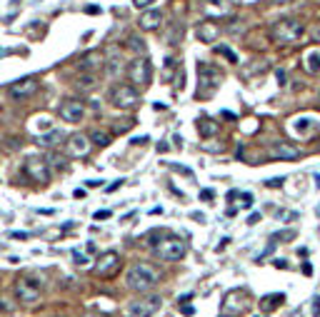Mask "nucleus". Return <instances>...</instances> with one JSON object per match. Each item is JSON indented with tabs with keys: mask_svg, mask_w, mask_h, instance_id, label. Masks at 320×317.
<instances>
[{
	"mask_svg": "<svg viewBox=\"0 0 320 317\" xmlns=\"http://www.w3.org/2000/svg\"><path fill=\"white\" fill-rule=\"evenodd\" d=\"M290 317H303V312H300V310H293V315Z\"/></svg>",
	"mask_w": 320,
	"mask_h": 317,
	"instance_id": "nucleus-52",
	"label": "nucleus"
},
{
	"mask_svg": "<svg viewBox=\"0 0 320 317\" xmlns=\"http://www.w3.org/2000/svg\"><path fill=\"white\" fill-rule=\"evenodd\" d=\"M180 312L185 317H190V315H195V307H193V305H185V307H180Z\"/></svg>",
	"mask_w": 320,
	"mask_h": 317,
	"instance_id": "nucleus-37",
	"label": "nucleus"
},
{
	"mask_svg": "<svg viewBox=\"0 0 320 317\" xmlns=\"http://www.w3.org/2000/svg\"><path fill=\"white\" fill-rule=\"evenodd\" d=\"M240 205H243V207H245V210H250V207H253V195H250V193H243V195H240Z\"/></svg>",
	"mask_w": 320,
	"mask_h": 317,
	"instance_id": "nucleus-30",
	"label": "nucleus"
},
{
	"mask_svg": "<svg viewBox=\"0 0 320 317\" xmlns=\"http://www.w3.org/2000/svg\"><path fill=\"white\" fill-rule=\"evenodd\" d=\"M173 143H175V147H183V138H180V135H175Z\"/></svg>",
	"mask_w": 320,
	"mask_h": 317,
	"instance_id": "nucleus-51",
	"label": "nucleus"
},
{
	"mask_svg": "<svg viewBox=\"0 0 320 317\" xmlns=\"http://www.w3.org/2000/svg\"><path fill=\"white\" fill-rule=\"evenodd\" d=\"M63 140V135H60L58 130H53V133H48V135H43V138H38V145H43V147H55V145Z\"/></svg>",
	"mask_w": 320,
	"mask_h": 317,
	"instance_id": "nucleus-24",
	"label": "nucleus"
},
{
	"mask_svg": "<svg viewBox=\"0 0 320 317\" xmlns=\"http://www.w3.org/2000/svg\"><path fill=\"white\" fill-rule=\"evenodd\" d=\"M108 98H110V103H113L115 108H120V110H133V108L140 105V92L135 90V85H128V83L113 85L110 92H108Z\"/></svg>",
	"mask_w": 320,
	"mask_h": 317,
	"instance_id": "nucleus-5",
	"label": "nucleus"
},
{
	"mask_svg": "<svg viewBox=\"0 0 320 317\" xmlns=\"http://www.w3.org/2000/svg\"><path fill=\"white\" fill-rule=\"evenodd\" d=\"M155 0H133V5L138 8V10H146V8H150Z\"/></svg>",
	"mask_w": 320,
	"mask_h": 317,
	"instance_id": "nucleus-33",
	"label": "nucleus"
},
{
	"mask_svg": "<svg viewBox=\"0 0 320 317\" xmlns=\"http://www.w3.org/2000/svg\"><path fill=\"white\" fill-rule=\"evenodd\" d=\"M15 300L20 305H38V300L43 297V285L35 275H23L15 280Z\"/></svg>",
	"mask_w": 320,
	"mask_h": 317,
	"instance_id": "nucleus-4",
	"label": "nucleus"
},
{
	"mask_svg": "<svg viewBox=\"0 0 320 317\" xmlns=\"http://www.w3.org/2000/svg\"><path fill=\"white\" fill-rule=\"evenodd\" d=\"M270 157H280V160H298L300 157V147H295L293 143H273L270 147Z\"/></svg>",
	"mask_w": 320,
	"mask_h": 317,
	"instance_id": "nucleus-16",
	"label": "nucleus"
},
{
	"mask_svg": "<svg viewBox=\"0 0 320 317\" xmlns=\"http://www.w3.org/2000/svg\"><path fill=\"white\" fill-rule=\"evenodd\" d=\"M313 302H315V307H313V317H320V297H315Z\"/></svg>",
	"mask_w": 320,
	"mask_h": 317,
	"instance_id": "nucleus-43",
	"label": "nucleus"
},
{
	"mask_svg": "<svg viewBox=\"0 0 320 317\" xmlns=\"http://www.w3.org/2000/svg\"><path fill=\"white\" fill-rule=\"evenodd\" d=\"M128 78H130V83L135 87H148L150 80H153V65H150V60H148L146 55H143V58L138 55V58L128 65Z\"/></svg>",
	"mask_w": 320,
	"mask_h": 317,
	"instance_id": "nucleus-7",
	"label": "nucleus"
},
{
	"mask_svg": "<svg viewBox=\"0 0 320 317\" xmlns=\"http://www.w3.org/2000/svg\"><path fill=\"white\" fill-rule=\"evenodd\" d=\"M78 87H83V90L95 87V75H93V73H83V75L78 78Z\"/></svg>",
	"mask_w": 320,
	"mask_h": 317,
	"instance_id": "nucleus-28",
	"label": "nucleus"
},
{
	"mask_svg": "<svg viewBox=\"0 0 320 317\" xmlns=\"http://www.w3.org/2000/svg\"><path fill=\"white\" fill-rule=\"evenodd\" d=\"M248 307H250V302H248L245 292H243V290H230V292L225 295L223 305H220V315L223 317H238V315H243Z\"/></svg>",
	"mask_w": 320,
	"mask_h": 317,
	"instance_id": "nucleus-9",
	"label": "nucleus"
},
{
	"mask_svg": "<svg viewBox=\"0 0 320 317\" xmlns=\"http://www.w3.org/2000/svg\"><path fill=\"white\" fill-rule=\"evenodd\" d=\"M258 220H260V212H253V215L248 217V225H255Z\"/></svg>",
	"mask_w": 320,
	"mask_h": 317,
	"instance_id": "nucleus-42",
	"label": "nucleus"
},
{
	"mask_svg": "<svg viewBox=\"0 0 320 317\" xmlns=\"http://www.w3.org/2000/svg\"><path fill=\"white\" fill-rule=\"evenodd\" d=\"M218 35H220V25L213 23V20H205V23L198 25V40L200 43H215Z\"/></svg>",
	"mask_w": 320,
	"mask_h": 317,
	"instance_id": "nucleus-18",
	"label": "nucleus"
},
{
	"mask_svg": "<svg viewBox=\"0 0 320 317\" xmlns=\"http://www.w3.org/2000/svg\"><path fill=\"white\" fill-rule=\"evenodd\" d=\"M273 265H275V267H280V270H285V267H288V262H285V260H273Z\"/></svg>",
	"mask_w": 320,
	"mask_h": 317,
	"instance_id": "nucleus-45",
	"label": "nucleus"
},
{
	"mask_svg": "<svg viewBox=\"0 0 320 317\" xmlns=\"http://www.w3.org/2000/svg\"><path fill=\"white\" fill-rule=\"evenodd\" d=\"M123 182H125V180H115V182H113V185H108L105 190H108V193H115V190L120 187V185H123Z\"/></svg>",
	"mask_w": 320,
	"mask_h": 317,
	"instance_id": "nucleus-40",
	"label": "nucleus"
},
{
	"mask_svg": "<svg viewBox=\"0 0 320 317\" xmlns=\"http://www.w3.org/2000/svg\"><path fill=\"white\" fill-rule=\"evenodd\" d=\"M100 65H105V58H103V53L100 50H90L88 55L78 60V70L80 73H95Z\"/></svg>",
	"mask_w": 320,
	"mask_h": 317,
	"instance_id": "nucleus-17",
	"label": "nucleus"
},
{
	"mask_svg": "<svg viewBox=\"0 0 320 317\" xmlns=\"http://www.w3.org/2000/svg\"><path fill=\"white\" fill-rule=\"evenodd\" d=\"M125 285H128V290H133V292L146 295V292H150L155 285H160V270H158L155 265H150V262H135V265L125 272Z\"/></svg>",
	"mask_w": 320,
	"mask_h": 317,
	"instance_id": "nucleus-1",
	"label": "nucleus"
},
{
	"mask_svg": "<svg viewBox=\"0 0 320 317\" xmlns=\"http://www.w3.org/2000/svg\"><path fill=\"white\" fill-rule=\"evenodd\" d=\"M173 68H175V60L168 58V60H165V80H170V73H173Z\"/></svg>",
	"mask_w": 320,
	"mask_h": 317,
	"instance_id": "nucleus-34",
	"label": "nucleus"
},
{
	"mask_svg": "<svg viewBox=\"0 0 320 317\" xmlns=\"http://www.w3.org/2000/svg\"><path fill=\"white\" fill-rule=\"evenodd\" d=\"M218 130H220V125L213 120V117H198V133H200V138H213V135H218Z\"/></svg>",
	"mask_w": 320,
	"mask_h": 317,
	"instance_id": "nucleus-19",
	"label": "nucleus"
},
{
	"mask_svg": "<svg viewBox=\"0 0 320 317\" xmlns=\"http://www.w3.org/2000/svg\"><path fill=\"white\" fill-rule=\"evenodd\" d=\"M45 160H48V165H53V168H58V170H63V168H65V163H68V157H65V155H60V152H50Z\"/></svg>",
	"mask_w": 320,
	"mask_h": 317,
	"instance_id": "nucleus-27",
	"label": "nucleus"
},
{
	"mask_svg": "<svg viewBox=\"0 0 320 317\" xmlns=\"http://www.w3.org/2000/svg\"><path fill=\"white\" fill-rule=\"evenodd\" d=\"M138 25H140V30H146V33L158 30L160 25H163V10H155V8L143 10V13H140V18H138Z\"/></svg>",
	"mask_w": 320,
	"mask_h": 317,
	"instance_id": "nucleus-15",
	"label": "nucleus"
},
{
	"mask_svg": "<svg viewBox=\"0 0 320 317\" xmlns=\"http://www.w3.org/2000/svg\"><path fill=\"white\" fill-rule=\"evenodd\" d=\"M213 195H215L213 190H203V193H200V198H203V200H213Z\"/></svg>",
	"mask_w": 320,
	"mask_h": 317,
	"instance_id": "nucleus-44",
	"label": "nucleus"
},
{
	"mask_svg": "<svg viewBox=\"0 0 320 317\" xmlns=\"http://www.w3.org/2000/svg\"><path fill=\"white\" fill-rule=\"evenodd\" d=\"M13 240H28V232H10Z\"/></svg>",
	"mask_w": 320,
	"mask_h": 317,
	"instance_id": "nucleus-41",
	"label": "nucleus"
},
{
	"mask_svg": "<svg viewBox=\"0 0 320 317\" xmlns=\"http://www.w3.org/2000/svg\"><path fill=\"white\" fill-rule=\"evenodd\" d=\"M268 70V62L260 60V65H253V68H245V75H253V73H265Z\"/></svg>",
	"mask_w": 320,
	"mask_h": 317,
	"instance_id": "nucleus-29",
	"label": "nucleus"
},
{
	"mask_svg": "<svg viewBox=\"0 0 320 317\" xmlns=\"http://www.w3.org/2000/svg\"><path fill=\"white\" fill-rule=\"evenodd\" d=\"M38 80L35 78H20V80H15L13 85L8 87V95L13 98V100H28L33 98L35 92H38Z\"/></svg>",
	"mask_w": 320,
	"mask_h": 317,
	"instance_id": "nucleus-14",
	"label": "nucleus"
},
{
	"mask_svg": "<svg viewBox=\"0 0 320 317\" xmlns=\"http://www.w3.org/2000/svg\"><path fill=\"white\" fill-rule=\"evenodd\" d=\"M120 70H123V60L120 58H110L108 62H105V73H108L110 78H118Z\"/></svg>",
	"mask_w": 320,
	"mask_h": 317,
	"instance_id": "nucleus-26",
	"label": "nucleus"
},
{
	"mask_svg": "<svg viewBox=\"0 0 320 317\" xmlns=\"http://www.w3.org/2000/svg\"><path fill=\"white\" fill-rule=\"evenodd\" d=\"M125 43H128V48H130L133 53H140V55H146V40H143V38H138V35H130Z\"/></svg>",
	"mask_w": 320,
	"mask_h": 317,
	"instance_id": "nucleus-25",
	"label": "nucleus"
},
{
	"mask_svg": "<svg viewBox=\"0 0 320 317\" xmlns=\"http://www.w3.org/2000/svg\"><path fill=\"white\" fill-rule=\"evenodd\" d=\"M155 252H158V258L165 260V262H178V260L185 258L188 245H185L180 237H168V240H163V242L155 247Z\"/></svg>",
	"mask_w": 320,
	"mask_h": 317,
	"instance_id": "nucleus-10",
	"label": "nucleus"
},
{
	"mask_svg": "<svg viewBox=\"0 0 320 317\" xmlns=\"http://www.w3.org/2000/svg\"><path fill=\"white\" fill-rule=\"evenodd\" d=\"M313 117H298V120H293V130L298 133V135H310L313 133Z\"/></svg>",
	"mask_w": 320,
	"mask_h": 317,
	"instance_id": "nucleus-21",
	"label": "nucleus"
},
{
	"mask_svg": "<svg viewBox=\"0 0 320 317\" xmlns=\"http://www.w3.org/2000/svg\"><path fill=\"white\" fill-rule=\"evenodd\" d=\"M118 270H120V255L113 252V250L103 252L95 262V275L98 277H113V275H118Z\"/></svg>",
	"mask_w": 320,
	"mask_h": 317,
	"instance_id": "nucleus-12",
	"label": "nucleus"
},
{
	"mask_svg": "<svg viewBox=\"0 0 320 317\" xmlns=\"http://www.w3.org/2000/svg\"><path fill=\"white\" fill-rule=\"evenodd\" d=\"M310 38H313V43H320V23L310 30Z\"/></svg>",
	"mask_w": 320,
	"mask_h": 317,
	"instance_id": "nucleus-36",
	"label": "nucleus"
},
{
	"mask_svg": "<svg viewBox=\"0 0 320 317\" xmlns=\"http://www.w3.org/2000/svg\"><path fill=\"white\" fill-rule=\"evenodd\" d=\"M110 217V210H98L95 212V220H108Z\"/></svg>",
	"mask_w": 320,
	"mask_h": 317,
	"instance_id": "nucleus-35",
	"label": "nucleus"
},
{
	"mask_svg": "<svg viewBox=\"0 0 320 317\" xmlns=\"http://www.w3.org/2000/svg\"><path fill=\"white\" fill-rule=\"evenodd\" d=\"M110 140H113V135H110L108 130H93V133H90V143L98 145V147H108Z\"/></svg>",
	"mask_w": 320,
	"mask_h": 317,
	"instance_id": "nucleus-22",
	"label": "nucleus"
},
{
	"mask_svg": "<svg viewBox=\"0 0 320 317\" xmlns=\"http://www.w3.org/2000/svg\"><path fill=\"white\" fill-rule=\"evenodd\" d=\"M73 258H75V265H80V267H85V265H88V258L83 255V252H78V250L73 252Z\"/></svg>",
	"mask_w": 320,
	"mask_h": 317,
	"instance_id": "nucleus-32",
	"label": "nucleus"
},
{
	"mask_svg": "<svg viewBox=\"0 0 320 317\" xmlns=\"http://www.w3.org/2000/svg\"><path fill=\"white\" fill-rule=\"evenodd\" d=\"M220 53H223V55H225V58L230 60V62H238V58H235V53H230V50H228V48H220Z\"/></svg>",
	"mask_w": 320,
	"mask_h": 317,
	"instance_id": "nucleus-38",
	"label": "nucleus"
},
{
	"mask_svg": "<svg viewBox=\"0 0 320 317\" xmlns=\"http://www.w3.org/2000/svg\"><path fill=\"white\" fill-rule=\"evenodd\" d=\"M88 187H100V180H88Z\"/></svg>",
	"mask_w": 320,
	"mask_h": 317,
	"instance_id": "nucleus-49",
	"label": "nucleus"
},
{
	"mask_svg": "<svg viewBox=\"0 0 320 317\" xmlns=\"http://www.w3.org/2000/svg\"><path fill=\"white\" fill-rule=\"evenodd\" d=\"M190 297H193V292H188V295H183V297H178V302H188Z\"/></svg>",
	"mask_w": 320,
	"mask_h": 317,
	"instance_id": "nucleus-50",
	"label": "nucleus"
},
{
	"mask_svg": "<svg viewBox=\"0 0 320 317\" xmlns=\"http://www.w3.org/2000/svg\"><path fill=\"white\" fill-rule=\"evenodd\" d=\"M85 317H100V315H85Z\"/></svg>",
	"mask_w": 320,
	"mask_h": 317,
	"instance_id": "nucleus-53",
	"label": "nucleus"
},
{
	"mask_svg": "<svg viewBox=\"0 0 320 317\" xmlns=\"http://www.w3.org/2000/svg\"><path fill=\"white\" fill-rule=\"evenodd\" d=\"M148 143V135H143V138H135L133 140V145H146Z\"/></svg>",
	"mask_w": 320,
	"mask_h": 317,
	"instance_id": "nucleus-47",
	"label": "nucleus"
},
{
	"mask_svg": "<svg viewBox=\"0 0 320 317\" xmlns=\"http://www.w3.org/2000/svg\"><path fill=\"white\" fill-rule=\"evenodd\" d=\"M90 135L85 133H73L68 140H65V155L68 157H85L90 152Z\"/></svg>",
	"mask_w": 320,
	"mask_h": 317,
	"instance_id": "nucleus-11",
	"label": "nucleus"
},
{
	"mask_svg": "<svg viewBox=\"0 0 320 317\" xmlns=\"http://www.w3.org/2000/svg\"><path fill=\"white\" fill-rule=\"evenodd\" d=\"M273 247H275V242H268V247L263 250V252H260V255H258V258H255V262H260V260H265V258H268V255L273 252Z\"/></svg>",
	"mask_w": 320,
	"mask_h": 317,
	"instance_id": "nucleus-31",
	"label": "nucleus"
},
{
	"mask_svg": "<svg viewBox=\"0 0 320 317\" xmlns=\"http://www.w3.org/2000/svg\"><path fill=\"white\" fill-rule=\"evenodd\" d=\"M85 13H90V15H95V13H100V8H98V5H88V8H85Z\"/></svg>",
	"mask_w": 320,
	"mask_h": 317,
	"instance_id": "nucleus-46",
	"label": "nucleus"
},
{
	"mask_svg": "<svg viewBox=\"0 0 320 317\" xmlns=\"http://www.w3.org/2000/svg\"><path fill=\"white\" fill-rule=\"evenodd\" d=\"M283 185V177H273V180H268V187H280Z\"/></svg>",
	"mask_w": 320,
	"mask_h": 317,
	"instance_id": "nucleus-39",
	"label": "nucleus"
},
{
	"mask_svg": "<svg viewBox=\"0 0 320 317\" xmlns=\"http://www.w3.org/2000/svg\"><path fill=\"white\" fill-rule=\"evenodd\" d=\"M305 35V25L295 18H280L270 25V40L278 45H295Z\"/></svg>",
	"mask_w": 320,
	"mask_h": 317,
	"instance_id": "nucleus-2",
	"label": "nucleus"
},
{
	"mask_svg": "<svg viewBox=\"0 0 320 317\" xmlns=\"http://www.w3.org/2000/svg\"><path fill=\"white\" fill-rule=\"evenodd\" d=\"M160 307H163V297L160 295H148V297L130 302L125 307V317H153Z\"/></svg>",
	"mask_w": 320,
	"mask_h": 317,
	"instance_id": "nucleus-6",
	"label": "nucleus"
},
{
	"mask_svg": "<svg viewBox=\"0 0 320 317\" xmlns=\"http://www.w3.org/2000/svg\"><path fill=\"white\" fill-rule=\"evenodd\" d=\"M223 83V73L218 65L213 62H198V98H208L213 95Z\"/></svg>",
	"mask_w": 320,
	"mask_h": 317,
	"instance_id": "nucleus-3",
	"label": "nucleus"
},
{
	"mask_svg": "<svg viewBox=\"0 0 320 317\" xmlns=\"http://www.w3.org/2000/svg\"><path fill=\"white\" fill-rule=\"evenodd\" d=\"M285 302V295L283 292H273V295H265L260 300V307L265 310V312H270V310H275L278 305H283Z\"/></svg>",
	"mask_w": 320,
	"mask_h": 317,
	"instance_id": "nucleus-20",
	"label": "nucleus"
},
{
	"mask_svg": "<svg viewBox=\"0 0 320 317\" xmlns=\"http://www.w3.org/2000/svg\"><path fill=\"white\" fill-rule=\"evenodd\" d=\"M23 173L28 175L33 182H38V185L50 182V165H48L45 157H35V155L25 157V163H23Z\"/></svg>",
	"mask_w": 320,
	"mask_h": 317,
	"instance_id": "nucleus-8",
	"label": "nucleus"
},
{
	"mask_svg": "<svg viewBox=\"0 0 320 317\" xmlns=\"http://www.w3.org/2000/svg\"><path fill=\"white\" fill-rule=\"evenodd\" d=\"M305 70L310 75H318L320 73V50H313V53L305 55Z\"/></svg>",
	"mask_w": 320,
	"mask_h": 317,
	"instance_id": "nucleus-23",
	"label": "nucleus"
},
{
	"mask_svg": "<svg viewBox=\"0 0 320 317\" xmlns=\"http://www.w3.org/2000/svg\"><path fill=\"white\" fill-rule=\"evenodd\" d=\"M278 83H280V85L285 83V73H283V70H278Z\"/></svg>",
	"mask_w": 320,
	"mask_h": 317,
	"instance_id": "nucleus-48",
	"label": "nucleus"
},
{
	"mask_svg": "<svg viewBox=\"0 0 320 317\" xmlns=\"http://www.w3.org/2000/svg\"><path fill=\"white\" fill-rule=\"evenodd\" d=\"M58 115L63 122L75 125V122H80V120L85 117V105H83L80 100H63L58 108Z\"/></svg>",
	"mask_w": 320,
	"mask_h": 317,
	"instance_id": "nucleus-13",
	"label": "nucleus"
}]
</instances>
